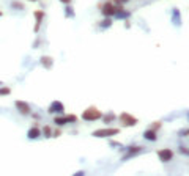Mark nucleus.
I'll use <instances>...</instances> for the list:
<instances>
[{
	"mask_svg": "<svg viewBox=\"0 0 189 176\" xmlns=\"http://www.w3.org/2000/svg\"><path fill=\"white\" fill-rule=\"evenodd\" d=\"M170 156H172V154H169V152H162V154H161L162 159H167V157H170Z\"/></svg>",
	"mask_w": 189,
	"mask_h": 176,
	"instance_id": "1",
	"label": "nucleus"
},
{
	"mask_svg": "<svg viewBox=\"0 0 189 176\" xmlns=\"http://www.w3.org/2000/svg\"><path fill=\"white\" fill-rule=\"evenodd\" d=\"M63 2H68V0H63Z\"/></svg>",
	"mask_w": 189,
	"mask_h": 176,
	"instance_id": "3",
	"label": "nucleus"
},
{
	"mask_svg": "<svg viewBox=\"0 0 189 176\" xmlns=\"http://www.w3.org/2000/svg\"><path fill=\"white\" fill-rule=\"evenodd\" d=\"M153 135H154V134H153V132H148V134H147V137H148V138H150V140H153V138H154V137H153Z\"/></svg>",
	"mask_w": 189,
	"mask_h": 176,
	"instance_id": "2",
	"label": "nucleus"
}]
</instances>
